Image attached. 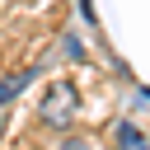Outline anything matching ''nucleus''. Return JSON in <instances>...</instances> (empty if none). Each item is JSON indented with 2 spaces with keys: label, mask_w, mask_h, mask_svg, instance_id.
I'll use <instances>...</instances> for the list:
<instances>
[{
  "label": "nucleus",
  "mask_w": 150,
  "mask_h": 150,
  "mask_svg": "<svg viewBox=\"0 0 150 150\" xmlns=\"http://www.w3.org/2000/svg\"><path fill=\"white\" fill-rule=\"evenodd\" d=\"M75 108H80L75 84H70V80H52V84H47V94H42V103H38V117H42L47 127L66 131V127H70V117H75Z\"/></svg>",
  "instance_id": "f257e3e1"
},
{
  "label": "nucleus",
  "mask_w": 150,
  "mask_h": 150,
  "mask_svg": "<svg viewBox=\"0 0 150 150\" xmlns=\"http://www.w3.org/2000/svg\"><path fill=\"white\" fill-rule=\"evenodd\" d=\"M112 150H150V141H145V131H141V127L117 122V131H112Z\"/></svg>",
  "instance_id": "f03ea898"
},
{
  "label": "nucleus",
  "mask_w": 150,
  "mask_h": 150,
  "mask_svg": "<svg viewBox=\"0 0 150 150\" xmlns=\"http://www.w3.org/2000/svg\"><path fill=\"white\" fill-rule=\"evenodd\" d=\"M28 80H33V70H14L9 80H0V103H9V98H14V94L28 84Z\"/></svg>",
  "instance_id": "7ed1b4c3"
},
{
  "label": "nucleus",
  "mask_w": 150,
  "mask_h": 150,
  "mask_svg": "<svg viewBox=\"0 0 150 150\" xmlns=\"http://www.w3.org/2000/svg\"><path fill=\"white\" fill-rule=\"evenodd\" d=\"M56 150H89V145H84V141H80V136H66V141H61V145H56Z\"/></svg>",
  "instance_id": "20e7f679"
},
{
  "label": "nucleus",
  "mask_w": 150,
  "mask_h": 150,
  "mask_svg": "<svg viewBox=\"0 0 150 150\" xmlns=\"http://www.w3.org/2000/svg\"><path fill=\"white\" fill-rule=\"evenodd\" d=\"M23 150H42V145H23Z\"/></svg>",
  "instance_id": "39448f33"
},
{
  "label": "nucleus",
  "mask_w": 150,
  "mask_h": 150,
  "mask_svg": "<svg viewBox=\"0 0 150 150\" xmlns=\"http://www.w3.org/2000/svg\"><path fill=\"white\" fill-rule=\"evenodd\" d=\"M0 127H5V122H0Z\"/></svg>",
  "instance_id": "423d86ee"
}]
</instances>
